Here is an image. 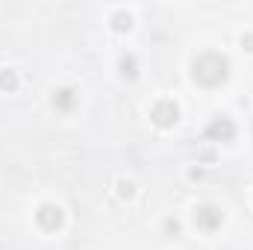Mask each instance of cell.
<instances>
[{"mask_svg":"<svg viewBox=\"0 0 253 250\" xmlns=\"http://www.w3.org/2000/svg\"><path fill=\"white\" fill-rule=\"evenodd\" d=\"M227 59L218 56V53H203L194 59V80L200 85H218L227 80Z\"/></svg>","mask_w":253,"mask_h":250,"instance_id":"1","label":"cell"},{"mask_svg":"<svg viewBox=\"0 0 253 250\" xmlns=\"http://www.w3.org/2000/svg\"><path fill=\"white\" fill-rule=\"evenodd\" d=\"M194 221H197L200 230H215V227L221 224V209H215V206H200V209L194 212Z\"/></svg>","mask_w":253,"mask_h":250,"instance_id":"2","label":"cell"},{"mask_svg":"<svg viewBox=\"0 0 253 250\" xmlns=\"http://www.w3.org/2000/svg\"><path fill=\"white\" fill-rule=\"evenodd\" d=\"M153 121L159 126H171L177 121V106L171 103V100H162V103H156L153 106Z\"/></svg>","mask_w":253,"mask_h":250,"instance_id":"3","label":"cell"},{"mask_svg":"<svg viewBox=\"0 0 253 250\" xmlns=\"http://www.w3.org/2000/svg\"><path fill=\"white\" fill-rule=\"evenodd\" d=\"M39 224H42L44 230H56V227L62 224V209H59V206H50V203L42 206V209H39Z\"/></svg>","mask_w":253,"mask_h":250,"instance_id":"4","label":"cell"},{"mask_svg":"<svg viewBox=\"0 0 253 250\" xmlns=\"http://www.w3.org/2000/svg\"><path fill=\"white\" fill-rule=\"evenodd\" d=\"M74 103H77V97H74V91H71V88L56 91V97H53V106H59V109H71Z\"/></svg>","mask_w":253,"mask_h":250,"instance_id":"5","label":"cell"},{"mask_svg":"<svg viewBox=\"0 0 253 250\" xmlns=\"http://www.w3.org/2000/svg\"><path fill=\"white\" fill-rule=\"evenodd\" d=\"M209 132H212V135H221V138H233L236 129H233V124H230L227 118H221V121H215V124L209 126Z\"/></svg>","mask_w":253,"mask_h":250,"instance_id":"6","label":"cell"},{"mask_svg":"<svg viewBox=\"0 0 253 250\" xmlns=\"http://www.w3.org/2000/svg\"><path fill=\"white\" fill-rule=\"evenodd\" d=\"M121 74H124V77H135V59H132V56L121 59Z\"/></svg>","mask_w":253,"mask_h":250,"instance_id":"7","label":"cell"},{"mask_svg":"<svg viewBox=\"0 0 253 250\" xmlns=\"http://www.w3.org/2000/svg\"><path fill=\"white\" fill-rule=\"evenodd\" d=\"M0 85H3V88H15V85H18L15 74H12V71H9V74H0Z\"/></svg>","mask_w":253,"mask_h":250,"instance_id":"8","label":"cell"}]
</instances>
